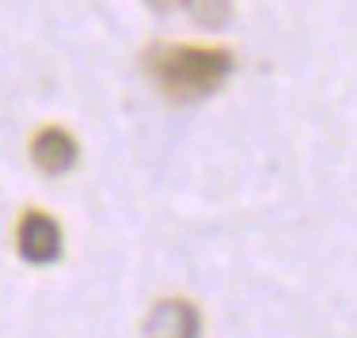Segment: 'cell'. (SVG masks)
I'll return each mask as SVG.
<instances>
[{"label":"cell","instance_id":"obj_1","mask_svg":"<svg viewBox=\"0 0 357 338\" xmlns=\"http://www.w3.org/2000/svg\"><path fill=\"white\" fill-rule=\"evenodd\" d=\"M236 69L232 49L190 46V42H160L144 49V72L172 103H198L225 88Z\"/></svg>","mask_w":357,"mask_h":338},{"label":"cell","instance_id":"obj_2","mask_svg":"<svg viewBox=\"0 0 357 338\" xmlns=\"http://www.w3.org/2000/svg\"><path fill=\"white\" fill-rule=\"evenodd\" d=\"M15 247L35 266L57 263L61 259V224L50 213H42V209H27L20 228H15Z\"/></svg>","mask_w":357,"mask_h":338},{"label":"cell","instance_id":"obj_3","mask_svg":"<svg viewBox=\"0 0 357 338\" xmlns=\"http://www.w3.org/2000/svg\"><path fill=\"white\" fill-rule=\"evenodd\" d=\"M31 160H35V167L42 175H65V171H73L76 160H80V145H76V137L69 130L46 125V130H38L35 141H31Z\"/></svg>","mask_w":357,"mask_h":338},{"label":"cell","instance_id":"obj_4","mask_svg":"<svg viewBox=\"0 0 357 338\" xmlns=\"http://www.w3.org/2000/svg\"><path fill=\"white\" fill-rule=\"evenodd\" d=\"M198 335H202V316L183 297L160 300L144 319V338H198Z\"/></svg>","mask_w":357,"mask_h":338},{"label":"cell","instance_id":"obj_5","mask_svg":"<svg viewBox=\"0 0 357 338\" xmlns=\"http://www.w3.org/2000/svg\"><path fill=\"white\" fill-rule=\"evenodd\" d=\"M183 8L194 23H202L209 31H220L232 20V0H183Z\"/></svg>","mask_w":357,"mask_h":338},{"label":"cell","instance_id":"obj_6","mask_svg":"<svg viewBox=\"0 0 357 338\" xmlns=\"http://www.w3.org/2000/svg\"><path fill=\"white\" fill-rule=\"evenodd\" d=\"M149 4H156V8H160V4H167V0H149Z\"/></svg>","mask_w":357,"mask_h":338}]
</instances>
